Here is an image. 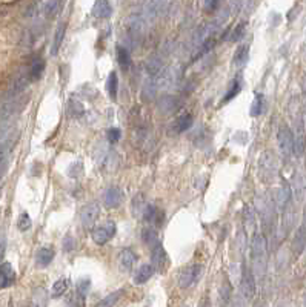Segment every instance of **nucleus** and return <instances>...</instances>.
Returning <instances> with one entry per match:
<instances>
[{"instance_id":"obj_28","label":"nucleus","mask_w":306,"mask_h":307,"mask_svg":"<svg viewBox=\"0 0 306 307\" xmlns=\"http://www.w3.org/2000/svg\"><path fill=\"white\" fill-rule=\"evenodd\" d=\"M241 91V83H240V80L239 79H236L234 82H233V84H231V88H229V91L226 92V95L223 97V103H228V102H231L234 97H237V94Z\"/></svg>"},{"instance_id":"obj_32","label":"nucleus","mask_w":306,"mask_h":307,"mask_svg":"<svg viewBox=\"0 0 306 307\" xmlns=\"http://www.w3.org/2000/svg\"><path fill=\"white\" fill-rule=\"evenodd\" d=\"M89 287H91V281H89V278H82V280L77 281V292H79L80 296H85V295L88 293Z\"/></svg>"},{"instance_id":"obj_17","label":"nucleus","mask_w":306,"mask_h":307,"mask_svg":"<svg viewBox=\"0 0 306 307\" xmlns=\"http://www.w3.org/2000/svg\"><path fill=\"white\" fill-rule=\"evenodd\" d=\"M191 126H193V115L185 114V115H180V117L173 123V129L175 134H182V132L188 131Z\"/></svg>"},{"instance_id":"obj_25","label":"nucleus","mask_w":306,"mask_h":307,"mask_svg":"<svg viewBox=\"0 0 306 307\" xmlns=\"http://www.w3.org/2000/svg\"><path fill=\"white\" fill-rule=\"evenodd\" d=\"M107 89L111 95V99L115 100L117 99V91H119V80H117V76H115V72H111L109 77L107 80Z\"/></svg>"},{"instance_id":"obj_22","label":"nucleus","mask_w":306,"mask_h":307,"mask_svg":"<svg viewBox=\"0 0 306 307\" xmlns=\"http://www.w3.org/2000/svg\"><path fill=\"white\" fill-rule=\"evenodd\" d=\"M85 114V108H83V104L76 100V99H71L68 102V115L72 119H79L82 115Z\"/></svg>"},{"instance_id":"obj_12","label":"nucleus","mask_w":306,"mask_h":307,"mask_svg":"<svg viewBox=\"0 0 306 307\" xmlns=\"http://www.w3.org/2000/svg\"><path fill=\"white\" fill-rule=\"evenodd\" d=\"M54 255H56V252H54V249H52L51 246L40 247L39 252H37V255H36L37 266L39 267H46V266H49L51 261L54 260Z\"/></svg>"},{"instance_id":"obj_2","label":"nucleus","mask_w":306,"mask_h":307,"mask_svg":"<svg viewBox=\"0 0 306 307\" xmlns=\"http://www.w3.org/2000/svg\"><path fill=\"white\" fill-rule=\"evenodd\" d=\"M251 258H252V264H254V270L262 277L266 269V241L262 234H256L252 237Z\"/></svg>"},{"instance_id":"obj_19","label":"nucleus","mask_w":306,"mask_h":307,"mask_svg":"<svg viewBox=\"0 0 306 307\" xmlns=\"http://www.w3.org/2000/svg\"><path fill=\"white\" fill-rule=\"evenodd\" d=\"M65 31H66V25L65 23H60L54 33V39H52V45H51V54L56 56L59 52V48L63 41V37H65Z\"/></svg>"},{"instance_id":"obj_38","label":"nucleus","mask_w":306,"mask_h":307,"mask_svg":"<svg viewBox=\"0 0 306 307\" xmlns=\"http://www.w3.org/2000/svg\"><path fill=\"white\" fill-rule=\"evenodd\" d=\"M217 5H219V0H208V2H206V11H209V13L216 11Z\"/></svg>"},{"instance_id":"obj_26","label":"nucleus","mask_w":306,"mask_h":307,"mask_svg":"<svg viewBox=\"0 0 306 307\" xmlns=\"http://www.w3.org/2000/svg\"><path fill=\"white\" fill-rule=\"evenodd\" d=\"M115 56H117V61L120 63L122 68H128L130 66L131 56H130V52L126 51L123 46H117V49H115Z\"/></svg>"},{"instance_id":"obj_11","label":"nucleus","mask_w":306,"mask_h":307,"mask_svg":"<svg viewBox=\"0 0 306 307\" xmlns=\"http://www.w3.org/2000/svg\"><path fill=\"white\" fill-rule=\"evenodd\" d=\"M16 281V272L9 263H0V289H6Z\"/></svg>"},{"instance_id":"obj_29","label":"nucleus","mask_w":306,"mask_h":307,"mask_svg":"<svg viewBox=\"0 0 306 307\" xmlns=\"http://www.w3.org/2000/svg\"><path fill=\"white\" fill-rule=\"evenodd\" d=\"M263 108H265V97H263L262 94H257L254 99V103H252L251 114L254 115V117H257V115H260L263 112Z\"/></svg>"},{"instance_id":"obj_21","label":"nucleus","mask_w":306,"mask_h":307,"mask_svg":"<svg viewBox=\"0 0 306 307\" xmlns=\"http://www.w3.org/2000/svg\"><path fill=\"white\" fill-rule=\"evenodd\" d=\"M249 59V48L248 45H240L236 51V54H234V65L236 66H243L246 65V61Z\"/></svg>"},{"instance_id":"obj_16","label":"nucleus","mask_w":306,"mask_h":307,"mask_svg":"<svg viewBox=\"0 0 306 307\" xmlns=\"http://www.w3.org/2000/svg\"><path fill=\"white\" fill-rule=\"evenodd\" d=\"M305 247H306V227L302 226V227L297 230V234H295V237H294V241H292V250H294L295 255H300Z\"/></svg>"},{"instance_id":"obj_6","label":"nucleus","mask_w":306,"mask_h":307,"mask_svg":"<svg viewBox=\"0 0 306 307\" xmlns=\"http://www.w3.org/2000/svg\"><path fill=\"white\" fill-rule=\"evenodd\" d=\"M277 143H279V149L282 155L289 157L294 151V134L286 124L280 126V129L277 132Z\"/></svg>"},{"instance_id":"obj_1","label":"nucleus","mask_w":306,"mask_h":307,"mask_svg":"<svg viewBox=\"0 0 306 307\" xmlns=\"http://www.w3.org/2000/svg\"><path fill=\"white\" fill-rule=\"evenodd\" d=\"M134 214L142 221H145V223L154 225V226H160L163 223V217H165L162 209L148 203L142 197H137L134 200Z\"/></svg>"},{"instance_id":"obj_37","label":"nucleus","mask_w":306,"mask_h":307,"mask_svg":"<svg viewBox=\"0 0 306 307\" xmlns=\"http://www.w3.org/2000/svg\"><path fill=\"white\" fill-rule=\"evenodd\" d=\"M6 166H8V162H6V157L5 155H0V182H2V178L6 172Z\"/></svg>"},{"instance_id":"obj_4","label":"nucleus","mask_w":306,"mask_h":307,"mask_svg":"<svg viewBox=\"0 0 306 307\" xmlns=\"http://www.w3.org/2000/svg\"><path fill=\"white\" fill-rule=\"evenodd\" d=\"M151 266L157 273H163L170 267V257H168L166 250L160 245V241L151 246Z\"/></svg>"},{"instance_id":"obj_24","label":"nucleus","mask_w":306,"mask_h":307,"mask_svg":"<svg viewBox=\"0 0 306 307\" xmlns=\"http://www.w3.org/2000/svg\"><path fill=\"white\" fill-rule=\"evenodd\" d=\"M44 69H45V63L42 60H37L33 63V66H31L28 76H29V80L31 82H36L42 77V74H44Z\"/></svg>"},{"instance_id":"obj_3","label":"nucleus","mask_w":306,"mask_h":307,"mask_svg":"<svg viewBox=\"0 0 306 307\" xmlns=\"http://www.w3.org/2000/svg\"><path fill=\"white\" fill-rule=\"evenodd\" d=\"M203 272H205V266H202V264H191V266H186L180 273H178L177 283L182 289L193 287V286H196L200 281Z\"/></svg>"},{"instance_id":"obj_33","label":"nucleus","mask_w":306,"mask_h":307,"mask_svg":"<svg viewBox=\"0 0 306 307\" xmlns=\"http://www.w3.org/2000/svg\"><path fill=\"white\" fill-rule=\"evenodd\" d=\"M17 227H19L20 230H22V232H25V230H28V229L31 227V218H29L28 214H22V215L19 217Z\"/></svg>"},{"instance_id":"obj_20","label":"nucleus","mask_w":306,"mask_h":307,"mask_svg":"<svg viewBox=\"0 0 306 307\" xmlns=\"http://www.w3.org/2000/svg\"><path fill=\"white\" fill-rule=\"evenodd\" d=\"M292 189H294V195H295V198H297V201H302L306 195V182L300 174L294 178Z\"/></svg>"},{"instance_id":"obj_5","label":"nucleus","mask_w":306,"mask_h":307,"mask_svg":"<svg viewBox=\"0 0 306 307\" xmlns=\"http://www.w3.org/2000/svg\"><path fill=\"white\" fill-rule=\"evenodd\" d=\"M114 235H115V223H114V221H107V223L97 226L96 229L91 232L92 241L96 243V245H99V246L107 245L108 241L112 240Z\"/></svg>"},{"instance_id":"obj_13","label":"nucleus","mask_w":306,"mask_h":307,"mask_svg":"<svg viewBox=\"0 0 306 307\" xmlns=\"http://www.w3.org/2000/svg\"><path fill=\"white\" fill-rule=\"evenodd\" d=\"M112 14V6L109 0H97L92 6V16L97 19H108Z\"/></svg>"},{"instance_id":"obj_14","label":"nucleus","mask_w":306,"mask_h":307,"mask_svg":"<svg viewBox=\"0 0 306 307\" xmlns=\"http://www.w3.org/2000/svg\"><path fill=\"white\" fill-rule=\"evenodd\" d=\"M306 149V134L303 131V126L299 124L297 132L294 134V151L292 154H295L297 157H302L305 154Z\"/></svg>"},{"instance_id":"obj_39","label":"nucleus","mask_w":306,"mask_h":307,"mask_svg":"<svg viewBox=\"0 0 306 307\" xmlns=\"http://www.w3.org/2000/svg\"><path fill=\"white\" fill-rule=\"evenodd\" d=\"M3 257H5V240L0 241V263H2Z\"/></svg>"},{"instance_id":"obj_15","label":"nucleus","mask_w":306,"mask_h":307,"mask_svg":"<svg viewBox=\"0 0 306 307\" xmlns=\"http://www.w3.org/2000/svg\"><path fill=\"white\" fill-rule=\"evenodd\" d=\"M135 261H137V255L134 253V250H131V249H122L120 250V253H119V263H120V266L126 272L132 270Z\"/></svg>"},{"instance_id":"obj_35","label":"nucleus","mask_w":306,"mask_h":307,"mask_svg":"<svg viewBox=\"0 0 306 307\" xmlns=\"http://www.w3.org/2000/svg\"><path fill=\"white\" fill-rule=\"evenodd\" d=\"M245 29H246V25H245V23H240V25H237V28L234 29V33H233V37H231V40H233V41L240 40L241 37L245 36Z\"/></svg>"},{"instance_id":"obj_9","label":"nucleus","mask_w":306,"mask_h":307,"mask_svg":"<svg viewBox=\"0 0 306 307\" xmlns=\"http://www.w3.org/2000/svg\"><path fill=\"white\" fill-rule=\"evenodd\" d=\"M100 215V207L97 203H89L87 206H83L80 210V221L83 226H92L97 221Z\"/></svg>"},{"instance_id":"obj_30","label":"nucleus","mask_w":306,"mask_h":307,"mask_svg":"<svg viewBox=\"0 0 306 307\" xmlns=\"http://www.w3.org/2000/svg\"><path fill=\"white\" fill-rule=\"evenodd\" d=\"M142 238H143V241H145L150 247H151L153 245H155V243H159V238H157V232L153 230V229H146V230H143Z\"/></svg>"},{"instance_id":"obj_10","label":"nucleus","mask_w":306,"mask_h":307,"mask_svg":"<svg viewBox=\"0 0 306 307\" xmlns=\"http://www.w3.org/2000/svg\"><path fill=\"white\" fill-rule=\"evenodd\" d=\"M259 167H260L262 177L265 180H271L274 177V174H276V160H274V155L269 154V152L263 154L260 157Z\"/></svg>"},{"instance_id":"obj_34","label":"nucleus","mask_w":306,"mask_h":307,"mask_svg":"<svg viewBox=\"0 0 306 307\" xmlns=\"http://www.w3.org/2000/svg\"><path fill=\"white\" fill-rule=\"evenodd\" d=\"M74 247H76V240H74V237L71 234H68L65 238H63V249H65V252H71V250H74Z\"/></svg>"},{"instance_id":"obj_8","label":"nucleus","mask_w":306,"mask_h":307,"mask_svg":"<svg viewBox=\"0 0 306 307\" xmlns=\"http://www.w3.org/2000/svg\"><path fill=\"white\" fill-rule=\"evenodd\" d=\"M123 200V194L119 187H108L107 190H103L102 194V201H103V206L108 207V209H114V207H119L120 203Z\"/></svg>"},{"instance_id":"obj_31","label":"nucleus","mask_w":306,"mask_h":307,"mask_svg":"<svg viewBox=\"0 0 306 307\" xmlns=\"http://www.w3.org/2000/svg\"><path fill=\"white\" fill-rule=\"evenodd\" d=\"M122 295H123L122 290H120V292H114V293L108 295L105 300H102V301L99 303V306H100V307H103V306H114L115 303H117V301L120 300V296H122Z\"/></svg>"},{"instance_id":"obj_36","label":"nucleus","mask_w":306,"mask_h":307,"mask_svg":"<svg viewBox=\"0 0 306 307\" xmlns=\"http://www.w3.org/2000/svg\"><path fill=\"white\" fill-rule=\"evenodd\" d=\"M120 140V131L117 128H111L108 131V142L109 143H115Z\"/></svg>"},{"instance_id":"obj_23","label":"nucleus","mask_w":306,"mask_h":307,"mask_svg":"<svg viewBox=\"0 0 306 307\" xmlns=\"http://www.w3.org/2000/svg\"><path fill=\"white\" fill-rule=\"evenodd\" d=\"M62 9V0H48L44 6V13L48 19H54Z\"/></svg>"},{"instance_id":"obj_7","label":"nucleus","mask_w":306,"mask_h":307,"mask_svg":"<svg viewBox=\"0 0 306 307\" xmlns=\"http://www.w3.org/2000/svg\"><path fill=\"white\" fill-rule=\"evenodd\" d=\"M241 292L246 298H252L256 295V278L254 272H252L248 266H243V272H241Z\"/></svg>"},{"instance_id":"obj_27","label":"nucleus","mask_w":306,"mask_h":307,"mask_svg":"<svg viewBox=\"0 0 306 307\" xmlns=\"http://www.w3.org/2000/svg\"><path fill=\"white\" fill-rule=\"evenodd\" d=\"M68 280H65V278H62V280H59V281H56L54 283V286H52V298H59V296H62L63 293H65L66 290H68Z\"/></svg>"},{"instance_id":"obj_18","label":"nucleus","mask_w":306,"mask_h":307,"mask_svg":"<svg viewBox=\"0 0 306 307\" xmlns=\"http://www.w3.org/2000/svg\"><path fill=\"white\" fill-rule=\"evenodd\" d=\"M153 273H154V269H153L151 264H143V266H140L139 269H137V272L134 273L135 284H145L148 280L153 277Z\"/></svg>"}]
</instances>
